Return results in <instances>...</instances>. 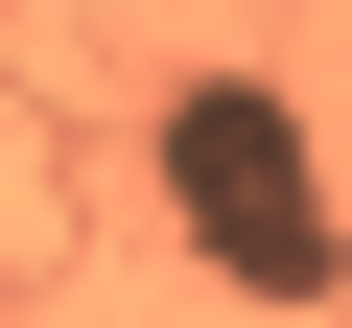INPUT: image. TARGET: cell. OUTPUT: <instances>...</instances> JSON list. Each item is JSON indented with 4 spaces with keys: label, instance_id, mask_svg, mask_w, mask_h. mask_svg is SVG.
<instances>
[{
    "label": "cell",
    "instance_id": "obj_1",
    "mask_svg": "<svg viewBox=\"0 0 352 328\" xmlns=\"http://www.w3.org/2000/svg\"><path fill=\"white\" fill-rule=\"evenodd\" d=\"M141 164H164V235H188L235 305H329V281H352V211H329V141H305V94H258V71H188Z\"/></svg>",
    "mask_w": 352,
    "mask_h": 328
}]
</instances>
